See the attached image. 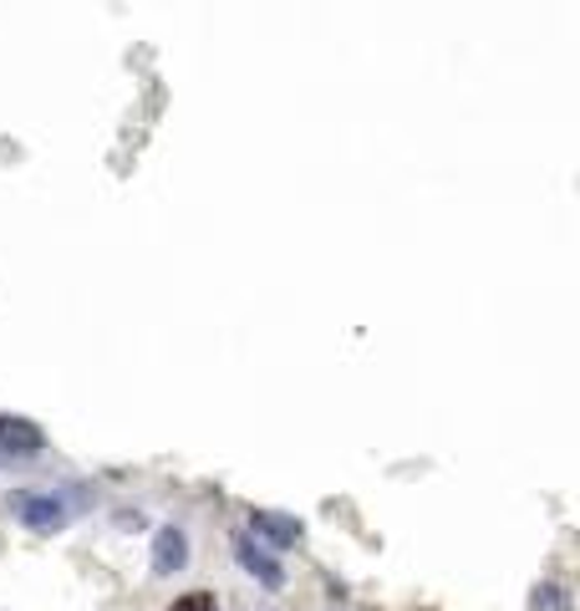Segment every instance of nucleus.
I'll list each match as a JSON object with an SVG mask.
<instances>
[{
    "label": "nucleus",
    "instance_id": "obj_4",
    "mask_svg": "<svg viewBox=\"0 0 580 611\" xmlns=\"http://www.w3.org/2000/svg\"><path fill=\"white\" fill-rule=\"evenodd\" d=\"M250 530L260 535L270 550H290V545H301V519H296V515H280V510H255V515H250Z\"/></svg>",
    "mask_w": 580,
    "mask_h": 611
},
{
    "label": "nucleus",
    "instance_id": "obj_2",
    "mask_svg": "<svg viewBox=\"0 0 580 611\" xmlns=\"http://www.w3.org/2000/svg\"><path fill=\"white\" fill-rule=\"evenodd\" d=\"M0 453H6V459H41V453H46V433H41L31 418L0 412Z\"/></svg>",
    "mask_w": 580,
    "mask_h": 611
},
{
    "label": "nucleus",
    "instance_id": "obj_1",
    "mask_svg": "<svg viewBox=\"0 0 580 611\" xmlns=\"http://www.w3.org/2000/svg\"><path fill=\"white\" fill-rule=\"evenodd\" d=\"M235 560L265 586V591H286V566H280L276 550H270V545H265L255 530H239L235 535Z\"/></svg>",
    "mask_w": 580,
    "mask_h": 611
},
{
    "label": "nucleus",
    "instance_id": "obj_6",
    "mask_svg": "<svg viewBox=\"0 0 580 611\" xmlns=\"http://www.w3.org/2000/svg\"><path fill=\"white\" fill-rule=\"evenodd\" d=\"M529 611H576V597L560 581H540L529 591Z\"/></svg>",
    "mask_w": 580,
    "mask_h": 611
},
{
    "label": "nucleus",
    "instance_id": "obj_7",
    "mask_svg": "<svg viewBox=\"0 0 580 611\" xmlns=\"http://www.w3.org/2000/svg\"><path fill=\"white\" fill-rule=\"evenodd\" d=\"M169 611H219V601H214L210 591H189V597H179Z\"/></svg>",
    "mask_w": 580,
    "mask_h": 611
},
{
    "label": "nucleus",
    "instance_id": "obj_3",
    "mask_svg": "<svg viewBox=\"0 0 580 611\" xmlns=\"http://www.w3.org/2000/svg\"><path fill=\"white\" fill-rule=\"evenodd\" d=\"M15 515H21V525L26 530H36V535H56L66 525V500H56V494H21L15 500Z\"/></svg>",
    "mask_w": 580,
    "mask_h": 611
},
{
    "label": "nucleus",
    "instance_id": "obj_5",
    "mask_svg": "<svg viewBox=\"0 0 580 611\" xmlns=\"http://www.w3.org/2000/svg\"><path fill=\"white\" fill-rule=\"evenodd\" d=\"M189 566V535L179 525H159L153 535V576H179Z\"/></svg>",
    "mask_w": 580,
    "mask_h": 611
}]
</instances>
